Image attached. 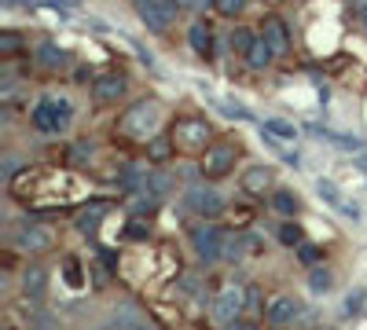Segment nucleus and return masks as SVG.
<instances>
[{"mask_svg":"<svg viewBox=\"0 0 367 330\" xmlns=\"http://www.w3.org/2000/svg\"><path fill=\"white\" fill-rule=\"evenodd\" d=\"M103 216H106V202H96V206H84V209H77L74 224H77V231H81V235L96 238V231H99V224H103Z\"/></svg>","mask_w":367,"mask_h":330,"instance_id":"obj_21","label":"nucleus"},{"mask_svg":"<svg viewBox=\"0 0 367 330\" xmlns=\"http://www.w3.org/2000/svg\"><path fill=\"white\" fill-rule=\"evenodd\" d=\"M265 33V40L275 48V55H290V48H294V37H290V26H287V18L283 15H275V11H268L265 18H261V26H257Z\"/></svg>","mask_w":367,"mask_h":330,"instance_id":"obj_15","label":"nucleus"},{"mask_svg":"<svg viewBox=\"0 0 367 330\" xmlns=\"http://www.w3.org/2000/svg\"><path fill=\"white\" fill-rule=\"evenodd\" d=\"M246 312H261V316H265V308H261V290H257V286H246Z\"/></svg>","mask_w":367,"mask_h":330,"instance_id":"obj_38","label":"nucleus"},{"mask_svg":"<svg viewBox=\"0 0 367 330\" xmlns=\"http://www.w3.org/2000/svg\"><path fill=\"white\" fill-rule=\"evenodd\" d=\"M18 294H23L26 304H40V301H45V294H48V268H45V264L30 260V264L18 268Z\"/></svg>","mask_w":367,"mask_h":330,"instance_id":"obj_9","label":"nucleus"},{"mask_svg":"<svg viewBox=\"0 0 367 330\" xmlns=\"http://www.w3.org/2000/svg\"><path fill=\"white\" fill-rule=\"evenodd\" d=\"M246 316V286H224L213 297V319L221 326H239Z\"/></svg>","mask_w":367,"mask_h":330,"instance_id":"obj_8","label":"nucleus"},{"mask_svg":"<svg viewBox=\"0 0 367 330\" xmlns=\"http://www.w3.org/2000/svg\"><path fill=\"white\" fill-rule=\"evenodd\" d=\"M184 209L195 213L199 220H217L228 213V198L217 187H206V184H191L184 194Z\"/></svg>","mask_w":367,"mask_h":330,"instance_id":"obj_6","label":"nucleus"},{"mask_svg":"<svg viewBox=\"0 0 367 330\" xmlns=\"http://www.w3.org/2000/svg\"><path fill=\"white\" fill-rule=\"evenodd\" d=\"M294 253H297L301 268H316V264H323V246H312V242H301Z\"/></svg>","mask_w":367,"mask_h":330,"instance_id":"obj_29","label":"nucleus"},{"mask_svg":"<svg viewBox=\"0 0 367 330\" xmlns=\"http://www.w3.org/2000/svg\"><path fill=\"white\" fill-rule=\"evenodd\" d=\"M187 44H191V52H195L202 62L213 59V44H217V33H213V26L206 18H195L191 22V30H187Z\"/></svg>","mask_w":367,"mask_h":330,"instance_id":"obj_17","label":"nucleus"},{"mask_svg":"<svg viewBox=\"0 0 367 330\" xmlns=\"http://www.w3.org/2000/svg\"><path fill=\"white\" fill-rule=\"evenodd\" d=\"M239 158H243V143L231 140V136H224V140H213V143L206 147V154L199 158V165H202L206 180H224V176L235 172Z\"/></svg>","mask_w":367,"mask_h":330,"instance_id":"obj_4","label":"nucleus"},{"mask_svg":"<svg viewBox=\"0 0 367 330\" xmlns=\"http://www.w3.org/2000/svg\"><path fill=\"white\" fill-rule=\"evenodd\" d=\"M268 206L279 213V216H301V209H305V206H301V198L290 191V187H275L272 194H268Z\"/></svg>","mask_w":367,"mask_h":330,"instance_id":"obj_20","label":"nucleus"},{"mask_svg":"<svg viewBox=\"0 0 367 330\" xmlns=\"http://www.w3.org/2000/svg\"><path fill=\"white\" fill-rule=\"evenodd\" d=\"M15 169H18V158L8 150V154H4V169H0V180H8V184H11V180H15Z\"/></svg>","mask_w":367,"mask_h":330,"instance_id":"obj_39","label":"nucleus"},{"mask_svg":"<svg viewBox=\"0 0 367 330\" xmlns=\"http://www.w3.org/2000/svg\"><path fill=\"white\" fill-rule=\"evenodd\" d=\"M360 18L367 22V0H360Z\"/></svg>","mask_w":367,"mask_h":330,"instance_id":"obj_40","label":"nucleus"},{"mask_svg":"<svg viewBox=\"0 0 367 330\" xmlns=\"http://www.w3.org/2000/svg\"><path fill=\"white\" fill-rule=\"evenodd\" d=\"M275 242H279V246H287V250H297L301 242H305V228H301L294 216H287L283 224H279V231H275Z\"/></svg>","mask_w":367,"mask_h":330,"instance_id":"obj_24","label":"nucleus"},{"mask_svg":"<svg viewBox=\"0 0 367 330\" xmlns=\"http://www.w3.org/2000/svg\"><path fill=\"white\" fill-rule=\"evenodd\" d=\"M331 286H334V272L323 268V264H316V268L309 272V290H312V294H327Z\"/></svg>","mask_w":367,"mask_h":330,"instance_id":"obj_27","label":"nucleus"},{"mask_svg":"<svg viewBox=\"0 0 367 330\" xmlns=\"http://www.w3.org/2000/svg\"><path fill=\"white\" fill-rule=\"evenodd\" d=\"M187 238H191V250L199 253L202 264H213L224 257V228H217V220H199L187 231Z\"/></svg>","mask_w":367,"mask_h":330,"instance_id":"obj_7","label":"nucleus"},{"mask_svg":"<svg viewBox=\"0 0 367 330\" xmlns=\"http://www.w3.org/2000/svg\"><path fill=\"white\" fill-rule=\"evenodd\" d=\"M33 62L45 66V70H52V74H59V70H67V66H70V52L59 48V40H40L33 48Z\"/></svg>","mask_w":367,"mask_h":330,"instance_id":"obj_18","label":"nucleus"},{"mask_svg":"<svg viewBox=\"0 0 367 330\" xmlns=\"http://www.w3.org/2000/svg\"><path fill=\"white\" fill-rule=\"evenodd\" d=\"M62 268H67V272H62V279H67V282L74 286V290H81V286L89 282V275L81 272V264H77V257H67V264H62Z\"/></svg>","mask_w":367,"mask_h":330,"instance_id":"obj_33","label":"nucleus"},{"mask_svg":"<svg viewBox=\"0 0 367 330\" xmlns=\"http://www.w3.org/2000/svg\"><path fill=\"white\" fill-rule=\"evenodd\" d=\"M180 11H195V15H202V11H209L213 8V0H172Z\"/></svg>","mask_w":367,"mask_h":330,"instance_id":"obj_36","label":"nucleus"},{"mask_svg":"<svg viewBox=\"0 0 367 330\" xmlns=\"http://www.w3.org/2000/svg\"><path fill=\"white\" fill-rule=\"evenodd\" d=\"M169 132H172V143H177L180 158H202L206 147L217 140V136H213L209 118H202V114H180L177 121L169 125Z\"/></svg>","mask_w":367,"mask_h":330,"instance_id":"obj_2","label":"nucleus"},{"mask_svg":"<svg viewBox=\"0 0 367 330\" xmlns=\"http://www.w3.org/2000/svg\"><path fill=\"white\" fill-rule=\"evenodd\" d=\"M143 154H147V165H169L180 150H177V143H172V132L162 128L158 136H150V140L143 143Z\"/></svg>","mask_w":367,"mask_h":330,"instance_id":"obj_16","label":"nucleus"},{"mask_svg":"<svg viewBox=\"0 0 367 330\" xmlns=\"http://www.w3.org/2000/svg\"><path fill=\"white\" fill-rule=\"evenodd\" d=\"M363 304H367V290H363V286H356V290L345 294V301H341V316H360Z\"/></svg>","mask_w":367,"mask_h":330,"instance_id":"obj_30","label":"nucleus"},{"mask_svg":"<svg viewBox=\"0 0 367 330\" xmlns=\"http://www.w3.org/2000/svg\"><path fill=\"white\" fill-rule=\"evenodd\" d=\"M45 8H52V11H59V15H74L77 11V0H40Z\"/></svg>","mask_w":367,"mask_h":330,"instance_id":"obj_37","label":"nucleus"},{"mask_svg":"<svg viewBox=\"0 0 367 330\" xmlns=\"http://www.w3.org/2000/svg\"><path fill=\"white\" fill-rule=\"evenodd\" d=\"M312 136L331 140V143H334V147H341V150H367V140H360V136H349V132H331V128H319V125H312Z\"/></svg>","mask_w":367,"mask_h":330,"instance_id":"obj_23","label":"nucleus"},{"mask_svg":"<svg viewBox=\"0 0 367 330\" xmlns=\"http://www.w3.org/2000/svg\"><path fill=\"white\" fill-rule=\"evenodd\" d=\"M133 11L147 26V33H155V37H169L172 22L180 15V8L172 0H133Z\"/></svg>","mask_w":367,"mask_h":330,"instance_id":"obj_5","label":"nucleus"},{"mask_svg":"<svg viewBox=\"0 0 367 330\" xmlns=\"http://www.w3.org/2000/svg\"><path fill=\"white\" fill-rule=\"evenodd\" d=\"M23 48H26V40L18 37L15 30H4V33H0V59H11L15 52H23Z\"/></svg>","mask_w":367,"mask_h":330,"instance_id":"obj_31","label":"nucleus"},{"mask_svg":"<svg viewBox=\"0 0 367 330\" xmlns=\"http://www.w3.org/2000/svg\"><path fill=\"white\" fill-rule=\"evenodd\" d=\"M261 125V132H272L275 140H283V143H294L297 140V125L287 121V118H265V121H257Z\"/></svg>","mask_w":367,"mask_h":330,"instance_id":"obj_25","label":"nucleus"},{"mask_svg":"<svg viewBox=\"0 0 367 330\" xmlns=\"http://www.w3.org/2000/svg\"><path fill=\"white\" fill-rule=\"evenodd\" d=\"M213 11L221 18H228V22H235V18L246 15V0H213Z\"/></svg>","mask_w":367,"mask_h":330,"instance_id":"obj_28","label":"nucleus"},{"mask_svg":"<svg viewBox=\"0 0 367 330\" xmlns=\"http://www.w3.org/2000/svg\"><path fill=\"white\" fill-rule=\"evenodd\" d=\"M15 246L23 250V253H30V257H37V253H48L52 246H55V231L48 228V224H23L15 231Z\"/></svg>","mask_w":367,"mask_h":330,"instance_id":"obj_11","label":"nucleus"},{"mask_svg":"<svg viewBox=\"0 0 367 330\" xmlns=\"http://www.w3.org/2000/svg\"><path fill=\"white\" fill-rule=\"evenodd\" d=\"M272 59H275V48L265 40V33H257V40L250 44V52L243 55V62L250 66L253 74H265V70H272Z\"/></svg>","mask_w":367,"mask_h":330,"instance_id":"obj_19","label":"nucleus"},{"mask_svg":"<svg viewBox=\"0 0 367 330\" xmlns=\"http://www.w3.org/2000/svg\"><path fill=\"white\" fill-rule=\"evenodd\" d=\"M239 191L250 198H265L275 191V169L272 165H246L239 176Z\"/></svg>","mask_w":367,"mask_h":330,"instance_id":"obj_13","label":"nucleus"},{"mask_svg":"<svg viewBox=\"0 0 367 330\" xmlns=\"http://www.w3.org/2000/svg\"><path fill=\"white\" fill-rule=\"evenodd\" d=\"M114 323H118V326H147V319L136 312L133 304H125L121 312H114Z\"/></svg>","mask_w":367,"mask_h":330,"instance_id":"obj_35","label":"nucleus"},{"mask_svg":"<svg viewBox=\"0 0 367 330\" xmlns=\"http://www.w3.org/2000/svg\"><path fill=\"white\" fill-rule=\"evenodd\" d=\"M162 118H165V106L158 96H147V99H136L128 103L118 121H114V140H125V143H147L150 136L162 132Z\"/></svg>","mask_w":367,"mask_h":330,"instance_id":"obj_1","label":"nucleus"},{"mask_svg":"<svg viewBox=\"0 0 367 330\" xmlns=\"http://www.w3.org/2000/svg\"><path fill=\"white\" fill-rule=\"evenodd\" d=\"M316 191H319V198H323V202H327L334 213H341L345 220H353V224L363 216V213H360V206L353 202L349 194H341V187H338L334 180H327V176H319V180H316Z\"/></svg>","mask_w":367,"mask_h":330,"instance_id":"obj_12","label":"nucleus"},{"mask_svg":"<svg viewBox=\"0 0 367 330\" xmlns=\"http://www.w3.org/2000/svg\"><path fill=\"white\" fill-rule=\"evenodd\" d=\"M301 319V301L294 294H272V301L265 304V323L268 326H290Z\"/></svg>","mask_w":367,"mask_h":330,"instance_id":"obj_14","label":"nucleus"},{"mask_svg":"<svg viewBox=\"0 0 367 330\" xmlns=\"http://www.w3.org/2000/svg\"><path fill=\"white\" fill-rule=\"evenodd\" d=\"M150 235H155V228H150V216H143V213H133L125 220V228H121L125 242H147Z\"/></svg>","mask_w":367,"mask_h":330,"instance_id":"obj_22","label":"nucleus"},{"mask_svg":"<svg viewBox=\"0 0 367 330\" xmlns=\"http://www.w3.org/2000/svg\"><path fill=\"white\" fill-rule=\"evenodd\" d=\"M74 121V103L70 99H40L33 110H30V128L40 132V136H59V132H67Z\"/></svg>","mask_w":367,"mask_h":330,"instance_id":"obj_3","label":"nucleus"},{"mask_svg":"<svg viewBox=\"0 0 367 330\" xmlns=\"http://www.w3.org/2000/svg\"><path fill=\"white\" fill-rule=\"evenodd\" d=\"M213 99V96H209ZM213 103H217L221 106V114H228V118H239V121H257L253 114H250V110L246 106H239V103H228V99H213Z\"/></svg>","mask_w":367,"mask_h":330,"instance_id":"obj_34","label":"nucleus"},{"mask_svg":"<svg viewBox=\"0 0 367 330\" xmlns=\"http://www.w3.org/2000/svg\"><path fill=\"white\" fill-rule=\"evenodd\" d=\"M125 92H128V74H125V70H106V74L92 77V99H96L99 106L121 103Z\"/></svg>","mask_w":367,"mask_h":330,"instance_id":"obj_10","label":"nucleus"},{"mask_svg":"<svg viewBox=\"0 0 367 330\" xmlns=\"http://www.w3.org/2000/svg\"><path fill=\"white\" fill-rule=\"evenodd\" d=\"M92 154H96V143H92V140H81V143L70 147L67 162H70V165H84V162H92Z\"/></svg>","mask_w":367,"mask_h":330,"instance_id":"obj_32","label":"nucleus"},{"mask_svg":"<svg viewBox=\"0 0 367 330\" xmlns=\"http://www.w3.org/2000/svg\"><path fill=\"white\" fill-rule=\"evenodd\" d=\"M257 33H261V30H250V26H235V30L228 33V44H231V52H235V55H246V52H250V44L257 40Z\"/></svg>","mask_w":367,"mask_h":330,"instance_id":"obj_26","label":"nucleus"}]
</instances>
